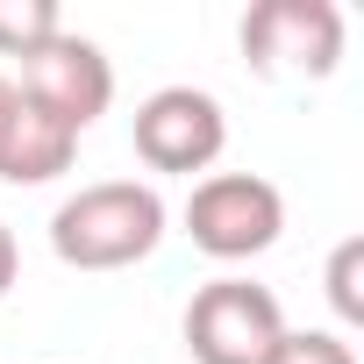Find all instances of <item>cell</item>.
<instances>
[{"instance_id":"1","label":"cell","mask_w":364,"mask_h":364,"mask_svg":"<svg viewBox=\"0 0 364 364\" xmlns=\"http://www.w3.org/2000/svg\"><path fill=\"white\" fill-rule=\"evenodd\" d=\"M164 243V200L143 178H100L79 186L50 215V250L72 272H129Z\"/></svg>"},{"instance_id":"2","label":"cell","mask_w":364,"mask_h":364,"mask_svg":"<svg viewBox=\"0 0 364 364\" xmlns=\"http://www.w3.org/2000/svg\"><path fill=\"white\" fill-rule=\"evenodd\" d=\"M286 229V200L272 178L257 171H208L193 178V200H186V236L193 250H208L215 264H243L264 257Z\"/></svg>"},{"instance_id":"3","label":"cell","mask_w":364,"mask_h":364,"mask_svg":"<svg viewBox=\"0 0 364 364\" xmlns=\"http://www.w3.org/2000/svg\"><path fill=\"white\" fill-rule=\"evenodd\" d=\"M286 336L279 293L250 279H208L186 307V357L193 364H264Z\"/></svg>"},{"instance_id":"4","label":"cell","mask_w":364,"mask_h":364,"mask_svg":"<svg viewBox=\"0 0 364 364\" xmlns=\"http://www.w3.org/2000/svg\"><path fill=\"white\" fill-rule=\"evenodd\" d=\"M243 58L264 79L279 72L328 79L343 58V8L336 0H257L243 15Z\"/></svg>"},{"instance_id":"5","label":"cell","mask_w":364,"mask_h":364,"mask_svg":"<svg viewBox=\"0 0 364 364\" xmlns=\"http://www.w3.org/2000/svg\"><path fill=\"white\" fill-rule=\"evenodd\" d=\"M136 157L150 164V171H178V178H193V171H208L215 157H222V143H229V114H222V100L215 93H200V86H157L143 107H136Z\"/></svg>"},{"instance_id":"6","label":"cell","mask_w":364,"mask_h":364,"mask_svg":"<svg viewBox=\"0 0 364 364\" xmlns=\"http://www.w3.org/2000/svg\"><path fill=\"white\" fill-rule=\"evenodd\" d=\"M15 93L36 100L43 114H58L65 129L86 136V129L107 114V100H114V65H107V50H100L93 36L58 29L43 50L22 58V86H15Z\"/></svg>"},{"instance_id":"7","label":"cell","mask_w":364,"mask_h":364,"mask_svg":"<svg viewBox=\"0 0 364 364\" xmlns=\"http://www.w3.org/2000/svg\"><path fill=\"white\" fill-rule=\"evenodd\" d=\"M72 157H79V129H65L58 114L15 93L8 122H0V178L8 186H50L58 171H72Z\"/></svg>"},{"instance_id":"8","label":"cell","mask_w":364,"mask_h":364,"mask_svg":"<svg viewBox=\"0 0 364 364\" xmlns=\"http://www.w3.org/2000/svg\"><path fill=\"white\" fill-rule=\"evenodd\" d=\"M65 29V15L50 0H0V58H29Z\"/></svg>"},{"instance_id":"9","label":"cell","mask_w":364,"mask_h":364,"mask_svg":"<svg viewBox=\"0 0 364 364\" xmlns=\"http://www.w3.org/2000/svg\"><path fill=\"white\" fill-rule=\"evenodd\" d=\"M328 300H336V314L350 328L364 321V236H343L336 243V257H328Z\"/></svg>"},{"instance_id":"10","label":"cell","mask_w":364,"mask_h":364,"mask_svg":"<svg viewBox=\"0 0 364 364\" xmlns=\"http://www.w3.org/2000/svg\"><path fill=\"white\" fill-rule=\"evenodd\" d=\"M264 364H357V350H350L336 328H286Z\"/></svg>"},{"instance_id":"11","label":"cell","mask_w":364,"mask_h":364,"mask_svg":"<svg viewBox=\"0 0 364 364\" xmlns=\"http://www.w3.org/2000/svg\"><path fill=\"white\" fill-rule=\"evenodd\" d=\"M15 272H22V250H15V236H8V222H0V293L15 286Z\"/></svg>"},{"instance_id":"12","label":"cell","mask_w":364,"mask_h":364,"mask_svg":"<svg viewBox=\"0 0 364 364\" xmlns=\"http://www.w3.org/2000/svg\"><path fill=\"white\" fill-rule=\"evenodd\" d=\"M8 107H15V79L0 72V122H8Z\"/></svg>"}]
</instances>
